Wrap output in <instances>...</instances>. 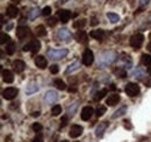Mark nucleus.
<instances>
[{
  "mask_svg": "<svg viewBox=\"0 0 151 142\" xmlns=\"http://www.w3.org/2000/svg\"><path fill=\"white\" fill-rule=\"evenodd\" d=\"M69 91H70V92H76V91H77V88H70Z\"/></svg>",
  "mask_w": 151,
  "mask_h": 142,
  "instance_id": "09e8293b",
  "label": "nucleus"
},
{
  "mask_svg": "<svg viewBox=\"0 0 151 142\" xmlns=\"http://www.w3.org/2000/svg\"><path fill=\"white\" fill-rule=\"evenodd\" d=\"M58 71H59V69H58V65H56V64H52V65L50 67V72H51V73L56 75V73H58Z\"/></svg>",
  "mask_w": 151,
  "mask_h": 142,
  "instance_id": "a19ab883",
  "label": "nucleus"
},
{
  "mask_svg": "<svg viewBox=\"0 0 151 142\" xmlns=\"http://www.w3.org/2000/svg\"><path fill=\"white\" fill-rule=\"evenodd\" d=\"M35 64L36 67L40 69H45L47 65H48V62H47V58H44L43 56H37L35 58Z\"/></svg>",
  "mask_w": 151,
  "mask_h": 142,
  "instance_id": "a211bd4d",
  "label": "nucleus"
},
{
  "mask_svg": "<svg viewBox=\"0 0 151 142\" xmlns=\"http://www.w3.org/2000/svg\"><path fill=\"white\" fill-rule=\"evenodd\" d=\"M126 112H127V106L120 107L117 111H115V112H114V114L112 115V119H117V118L122 117L123 114H126Z\"/></svg>",
  "mask_w": 151,
  "mask_h": 142,
  "instance_id": "4be33fe9",
  "label": "nucleus"
},
{
  "mask_svg": "<svg viewBox=\"0 0 151 142\" xmlns=\"http://www.w3.org/2000/svg\"><path fill=\"white\" fill-rule=\"evenodd\" d=\"M60 142H69V141H66V140H63V141H60Z\"/></svg>",
  "mask_w": 151,
  "mask_h": 142,
  "instance_id": "864d4df0",
  "label": "nucleus"
},
{
  "mask_svg": "<svg viewBox=\"0 0 151 142\" xmlns=\"http://www.w3.org/2000/svg\"><path fill=\"white\" fill-rule=\"evenodd\" d=\"M50 13H51V8L49 7V6H47V7H44L43 9H42V14L43 15H50Z\"/></svg>",
  "mask_w": 151,
  "mask_h": 142,
  "instance_id": "4c0bfd02",
  "label": "nucleus"
},
{
  "mask_svg": "<svg viewBox=\"0 0 151 142\" xmlns=\"http://www.w3.org/2000/svg\"><path fill=\"white\" fill-rule=\"evenodd\" d=\"M120 96L117 94V93H113V94H111V96H108V98L106 99V105H108V106H115V105H117V103L120 101Z\"/></svg>",
  "mask_w": 151,
  "mask_h": 142,
  "instance_id": "4468645a",
  "label": "nucleus"
},
{
  "mask_svg": "<svg viewBox=\"0 0 151 142\" xmlns=\"http://www.w3.org/2000/svg\"><path fill=\"white\" fill-rule=\"evenodd\" d=\"M117 58V54L115 51H106L102 53L99 56V61H98V67L104 68L107 65H111L112 63H114Z\"/></svg>",
  "mask_w": 151,
  "mask_h": 142,
  "instance_id": "f257e3e1",
  "label": "nucleus"
},
{
  "mask_svg": "<svg viewBox=\"0 0 151 142\" xmlns=\"http://www.w3.org/2000/svg\"><path fill=\"white\" fill-rule=\"evenodd\" d=\"M58 18L63 23H66L71 18V12L68 9H59L58 11Z\"/></svg>",
  "mask_w": 151,
  "mask_h": 142,
  "instance_id": "f8f14e48",
  "label": "nucleus"
},
{
  "mask_svg": "<svg viewBox=\"0 0 151 142\" xmlns=\"http://www.w3.org/2000/svg\"><path fill=\"white\" fill-rule=\"evenodd\" d=\"M107 18L109 19V21H111L112 23H116V22H119V20H120V17H119L117 14H115V13H112V12L107 13Z\"/></svg>",
  "mask_w": 151,
  "mask_h": 142,
  "instance_id": "7c9ffc66",
  "label": "nucleus"
},
{
  "mask_svg": "<svg viewBox=\"0 0 151 142\" xmlns=\"http://www.w3.org/2000/svg\"><path fill=\"white\" fill-rule=\"evenodd\" d=\"M75 142H79V141H75Z\"/></svg>",
  "mask_w": 151,
  "mask_h": 142,
  "instance_id": "5fc2aeb1",
  "label": "nucleus"
},
{
  "mask_svg": "<svg viewBox=\"0 0 151 142\" xmlns=\"http://www.w3.org/2000/svg\"><path fill=\"white\" fill-rule=\"evenodd\" d=\"M68 54H69V50L66 48H62V49H50V50H48L47 55L51 59H62Z\"/></svg>",
  "mask_w": 151,
  "mask_h": 142,
  "instance_id": "f03ea898",
  "label": "nucleus"
},
{
  "mask_svg": "<svg viewBox=\"0 0 151 142\" xmlns=\"http://www.w3.org/2000/svg\"><path fill=\"white\" fill-rule=\"evenodd\" d=\"M29 33H30V30H29L28 27H22V26H20V27L17 28V36H18L19 38H24V37H27V36L29 35Z\"/></svg>",
  "mask_w": 151,
  "mask_h": 142,
  "instance_id": "dca6fc26",
  "label": "nucleus"
},
{
  "mask_svg": "<svg viewBox=\"0 0 151 142\" xmlns=\"http://www.w3.org/2000/svg\"><path fill=\"white\" fill-rule=\"evenodd\" d=\"M1 76H2V80L7 84H11L14 82V76H13V72L9 70H2L1 72Z\"/></svg>",
  "mask_w": 151,
  "mask_h": 142,
  "instance_id": "ddd939ff",
  "label": "nucleus"
},
{
  "mask_svg": "<svg viewBox=\"0 0 151 142\" xmlns=\"http://www.w3.org/2000/svg\"><path fill=\"white\" fill-rule=\"evenodd\" d=\"M35 33H36V35L37 36H45L47 35V30H45V28H44L42 25H40V26H37V27L35 28Z\"/></svg>",
  "mask_w": 151,
  "mask_h": 142,
  "instance_id": "c756f323",
  "label": "nucleus"
},
{
  "mask_svg": "<svg viewBox=\"0 0 151 142\" xmlns=\"http://www.w3.org/2000/svg\"><path fill=\"white\" fill-rule=\"evenodd\" d=\"M18 92H19V90L15 89V88H7V89L4 90L2 97L5 99H7V100H12L18 96Z\"/></svg>",
  "mask_w": 151,
  "mask_h": 142,
  "instance_id": "0eeeda50",
  "label": "nucleus"
},
{
  "mask_svg": "<svg viewBox=\"0 0 151 142\" xmlns=\"http://www.w3.org/2000/svg\"><path fill=\"white\" fill-rule=\"evenodd\" d=\"M60 113H62V107L59 106V105H55V106H52V108H51V115L57 117V115H59Z\"/></svg>",
  "mask_w": 151,
  "mask_h": 142,
  "instance_id": "473e14b6",
  "label": "nucleus"
},
{
  "mask_svg": "<svg viewBox=\"0 0 151 142\" xmlns=\"http://www.w3.org/2000/svg\"><path fill=\"white\" fill-rule=\"evenodd\" d=\"M143 42H144V35L141 34V33H137V34H134L130 37V46H132L134 49H139L142 46H143Z\"/></svg>",
  "mask_w": 151,
  "mask_h": 142,
  "instance_id": "7ed1b4c3",
  "label": "nucleus"
},
{
  "mask_svg": "<svg viewBox=\"0 0 151 142\" xmlns=\"http://www.w3.org/2000/svg\"><path fill=\"white\" fill-rule=\"evenodd\" d=\"M98 23V20H96V18H92V26H95Z\"/></svg>",
  "mask_w": 151,
  "mask_h": 142,
  "instance_id": "de8ad7c7",
  "label": "nucleus"
},
{
  "mask_svg": "<svg viewBox=\"0 0 151 142\" xmlns=\"http://www.w3.org/2000/svg\"><path fill=\"white\" fill-rule=\"evenodd\" d=\"M83 64L84 65H86V67H90L92 63H93V61H94V55H93V51L92 50H90V49H86L84 54H83Z\"/></svg>",
  "mask_w": 151,
  "mask_h": 142,
  "instance_id": "423d86ee",
  "label": "nucleus"
},
{
  "mask_svg": "<svg viewBox=\"0 0 151 142\" xmlns=\"http://www.w3.org/2000/svg\"><path fill=\"white\" fill-rule=\"evenodd\" d=\"M148 72H149V75H150V76H151V67H150V68H149V69H148Z\"/></svg>",
  "mask_w": 151,
  "mask_h": 142,
  "instance_id": "603ef678",
  "label": "nucleus"
},
{
  "mask_svg": "<svg viewBox=\"0 0 151 142\" xmlns=\"http://www.w3.org/2000/svg\"><path fill=\"white\" fill-rule=\"evenodd\" d=\"M56 23H57V18L52 17V18L48 19V25H49L50 27H54V26H56Z\"/></svg>",
  "mask_w": 151,
  "mask_h": 142,
  "instance_id": "e433bc0d",
  "label": "nucleus"
},
{
  "mask_svg": "<svg viewBox=\"0 0 151 142\" xmlns=\"http://www.w3.org/2000/svg\"><path fill=\"white\" fill-rule=\"evenodd\" d=\"M57 38L60 40V41H65V42H68V41H70V40L72 38V34H71L70 30L63 28V29H59V30L57 32Z\"/></svg>",
  "mask_w": 151,
  "mask_h": 142,
  "instance_id": "6e6552de",
  "label": "nucleus"
},
{
  "mask_svg": "<svg viewBox=\"0 0 151 142\" xmlns=\"http://www.w3.org/2000/svg\"><path fill=\"white\" fill-rule=\"evenodd\" d=\"M42 12H40V8L38 7H35L34 9H32L30 12H29V15H28V18L30 19V20H34V19H36L41 14Z\"/></svg>",
  "mask_w": 151,
  "mask_h": 142,
  "instance_id": "a878e982",
  "label": "nucleus"
},
{
  "mask_svg": "<svg viewBox=\"0 0 151 142\" xmlns=\"http://www.w3.org/2000/svg\"><path fill=\"white\" fill-rule=\"evenodd\" d=\"M15 50H17V46H15V43L14 42H8V44L6 46V53L8 54V55H13V54L15 53Z\"/></svg>",
  "mask_w": 151,
  "mask_h": 142,
  "instance_id": "5701e85b",
  "label": "nucleus"
},
{
  "mask_svg": "<svg viewBox=\"0 0 151 142\" xmlns=\"http://www.w3.org/2000/svg\"><path fill=\"white\" fill-rule=\"evenodd\" d=\"M0 43L1 44H5L6 42H11V37H9V35H7V34H5V33H1L0 34Z\"/></svg>",
  "mask_w": 151,
  "mask_h": 142,
  "instance_id": "72a5a7b5",
  "label": "nucleus"
},
{
  "mask_svg": "<svg viewBox=\"0 0 151 142\" xmlns=\"http://www.w3.org/2000/svg\"><path fill=\"white\" fill-rule=\"evenodd\" d=\"M107 127H108V124H107L106 121L100 122L99 126L95 128V136H96V138H101V136L104 135V133H105V130H106Z\"/></svg>",
  "mask_w": 151,
  "mask_h": 142,
  "instance_id": "2eb2a0df",
  "label": "nucleus"
},
{
  "mask_svg": "<svg viewBox=\"0 0 151 142\" xmlns=\"http://www.w3.org/2000/svg\"><path fill=\"white\" fill-rule=\"evenodd\" d=\"M58 99V94H57L56 91H54V90H49L47 93H45V96H44V100H45V103L47 104H54V103H56V100Z\"/></svg>",
  "mask_w": 151,
  "mask_h": 142,
  "instance_id": "1a4fd4ad",
  "label": "nucleus"
},
{
  "mask_svg": "<svg viewBox=\"0 0 151 142\" xmlns=\"http://www.w3.org/2000/svg\"><path fill=\"white\" fill-rule=\"evenodd\" d=\"M105 113H106V107L105 106L98 107V109H96V115H98V117H101V115H104Z\"/></svg>",
  "mask_w": 151,
  "mask_h": 142,
  "instance_id": "c9c22d12",
  "label": "nucleus"
},
{
  "mask_svg": "<svg viewBox=\"0 0 151 142\" xmlns=\"http://www.w3.org/2000/svg\"><path fill=\"white\" fill-rule=\"evenodd\" d=\"M37 91H38V86L36 84H30V85L27 86L26 93L29 96V94H33V93H35V92H37Z\"/></svg>",
  "mask_w": 151,
  "mask_h": 142,
  "instance_id": "bb28decb",
  "label": "nucleus"
},
{
  "mask_svg": "<svg viewBox=\"0 0 151 142\" xmlns=\"http://www.w3.org/2000/svg\"><path fill=\"white\" fill-rule=\"evenodd\" d=\"M141 61H142V64L143 65H150L151 64V56L148 54H143L142 57H141Z\"/></svg>",
  "mask_w": 151,
  "mask_h": 142,
  "instance_id": "cd10ccee",
  "label": "nucleus"
},
{
  "mask_svg": "<svg viewBox=\"0 0 151 142\" xmlns=\"http://www.w3.org/2000/svg\"><path fill=\"white\" fill-rule=\"evenodd\" d=\"M40 49H41V43H40L38 40H33V41H30L28 44H26V46L22 47V50H23V51L30 50L33 54H36Z\"/></svg>",
  "mask_w": 151,
  "mask_h": 142,
  "instance_id": "20e7f679",
  "label": "nucleus"
},
{
  "mask_svg": "<svg viewBox=\"0 0 151 142\" xmlns=\"http://www.w3.org/2000/svg\"><path fill=\"white\" fill-rule=\"evenodd\" d=\"M78 104H79V101H76V103H73L71 106L68 108V112H66L68 117H72V115L75 114L76 111H77V108H78Z\"/></svg>",
  "mask_w": 151,
  "mask_h": 142,
  "instance_id": "393cba45",
  "label": "nucleus"
},
{
  "mask_svg": "<svg viewBox=\"0 0 151 142\" xmlns=\"http://www.w3.org/2000/svg\"><path fill=\"white\" fill-rule=\"evenodd\" d=\"M116 73H119L121 78H124V77L127 76V72H126V71L123 70V69H119V70L116 71Z\"/></svg>",
  "mask_w": 151,
  "mask_h": 142,
  "instance_id": "37998d69",
  "label": "nucleus"
},
{
  "mask_svg": "<svg viewBox=\"0 0 151 142\" xmlns=\"http://www.w3.org/2000/svg\"><path fill=\"white\" fill-rule=\"evenodd\" d=\"M80 68V62L79 61H76L73 64H71V65H69V68L66 69V73H71V72H75V71H77L78 69Z\"/></svg>",
  "mask_w": 151,
  "mask_h": 142,
  "instance_id": "b1692460",
  "label": "nucleus"
},
{
  "mask_svg": "<svg viewBox=\"0 0 151 142\" xmlns=\"http://www.w3.org/2000/svg\"><path fill=\"white\" fill-rule=\"evenodd\" d=\"M126 93H127V96H129V97H136L138 93H139V86H138V84H136V83H128L127 85H126Z\"/></svg>",
  "mask_w": 151,
  "mask_h": 142,
  "instance_id": "39448f33",
  "label": "nucleus"
},
{
  "mask_svg": "<svg viewBox=\"0 0 151 142\" xmlns=\"http://www.w3.org/2000/svg\"><path fill=\"white\" fill-rule=\"evenodd\" d=\"M90 35H91V37H93L98 41H101L105 37V32L102 29H95V30H92L90 33Z\"/></svg>",
  "mask_w": 151,
  "mask_h": 142,
  "instance_id": "aec40b11",
  "label": "nucleus"
},
{
  "mask_svg": "<svg viewBox=\"0 0 151 142\" xmlns=\"http://www.w3.org/2000/svg\"><path fill=\"white\" fill-rule=\"evenodd\" d=\"M148 50H149V51H151V42L148 44Z\"/></svg>",
  "mask_w": 151,
  "mask_h": 142,
  "instance_id": "8fccbe9b",
  "label": "nucleus"
},
{
  "mask_svg": "<svg viewBox=\"0 0 151 142\" xmlns=\"http://www.w3.org/2000/svg\"><path fill=\"white\" fill-rule=\"evenodd\" d=\"M76 40L79 42V43H86L87 42V34L84 32V30H78L77 34H76Z\"/></svg>",
  "mask_w": 151,
  "mask_h": 142,
  "instance_id": "6ab92c4d",
  "label": "nucleus"
},
{
  "mask_svg": "<svg viewBox=\"0 0 151 142\" xmlns=\"http://www.w3.org/2000/svg\"><path fill=\"white\" fill-rule=\"evenodd\" d=\"M124 126H126V128L132 129V125H130V121H129V120H124Z\"/></svg>",
  "mask_w": 151,
  "mask_h": 142,
  "instance_id": "c03bdc74",
  "label": "nucleus"
},
{
  "mask_svg": "<svg viewBox=\"0 0 151 142\" xmlns=\"http://www.w3.org/2000/svg\"><path fill=\"white\" fill-rule=\"evenodd\" d=\"M24 68H26V64H24V62H23V61H21V59H17V61H14V62H13V69H14L15 72L21 73L22 71L24 70Z\"/></svg>",
  "mask_w": 151,
  "mask_h": 142,
  "instance_id": "f3484780",
  "label": "nucleus"
},
{
  "mask_svg": "<svg viewBox=\"0 0 151 142\" xmlns=\"http://www.w3.org/2000/svg\"><path fill=\"white\" fill-rule=\"evenodd\" d=\"M83 130H84V128L80 126V125H73V126H71V128H70V133H69V135L71 136V138H78V136H80L81 134H83Z\"/></svg>",
  "mask_w": 151,
  "mask_h": 142,
  "instance_id": "9b49d317",
  "label": "nucleus"
},
{
  "mask_svg": "<svg viewBox=\"0 0 151 142\" xmlns=\"http://www.w3.org/2000/svg\"><path fill=\"white\" fill-rule=\"evenodd\" d=\"M33 129H34L35 132H37V133H40V132L42 130V125L38 124V122H35V124L33 125Z\"/></svg>",
  "mask_w": 151,
  "mask_h": 142,
  "instance_id": "ea45409f",
  "label": "nucleus"
},
{
  "mask_svg": "<svg viewBox=\"0 0 151 142\" xmlns=\"http://www.w3.org/2000/svg\"><path fill=\"white\" fill-rule=\"evenodd\" d=\"M93 114H94V109L91 106H86L83 108L80 117H81V119H83L84 121H87V120H90V119L92 118Z\"/></svg>",
  "mask_w": 151,
  "mask_h": 142,
  "instance_id": "9d476101",
  "label": "nucleus"
},
{
  "mask_svg": "<svg viewBox=\"0 0 151 142\" xmlns=\"http://www.w3.org/2000/svg\"><path fill=\"white\" fill-rule=\"evenodd\" d=\"M149 1H150V0H139V5H141V6H145V5L149 4Z\"/></svg>",
  "mask_w": 151,
  "mask_h": 142,
  "instance_id": "a18cd8bd",
  "label": "nucleus"
},
{
  "mask_svg": "<svg viewBox=\"0 0 151 142\" xmlns=\"http://www.w3.org/2000/svg\"><path fill=\"white\" fill-rule=\"evenodd\" d=\"M68 120H69V117H68V115L63 117V118L60 119V127H64L65 125L68 124Z\"/></svg>",
  "mask_w": 151,
  "mask_h": 142,
  "instance_id": "79ce46f5",
  "label": "nucleus"
},
{
  "mask_svg": "<svg viewBox=\"0 0 151 142\" xmlns=\"http://www.w3.org/2000/svg\"><path fill=\"white\" fill-rule=\"evenodd\" d=\"M18 13H19V9H18L14 5H9V6L7 7V15H8L9 18H15V17L18 15Z\"/></svg>",
  "mask_w": 151,
  "mask_h": 142,
  "instance_id": "412c9836",
  "label": "nucleus"
},
{
  "mask_svg": "<svg viewBox=\"0 0 151 142\" xmlns=\"http://www.w3.org/2000/svg\"><path fill=\"white\" fill-rule=\"evenodd\" d=\"M32 142H43V135L41 133H38L37 135L32 140Z\"/></svg>",
  "mask_w": 151,
  "mask_h": 142,
  "instance_id": "58836bf2",
  "label": "nucleus"
},
{
  "mask_svg": "<svg viewBox=\"0 0 151 142\" xmlns=\"http://www.w3.org/2000/svg\"><path fill=\"white\" fill-rule=\"evenodd\" d=\"M86 25V20L85 19H81V20H78L73 23V27L75 28H83L84 26Z\"/></svg>",
  "mask_w": 151,
  "mask_h": 142,
  "instance_id": "f704fd0d",
  "label": "nucleus"
},
{
  "mask_svg": "<svg viewBox=\"0 0 151 142\" xmlns=\"http://www.w3.org/2000/svg\"><path fill=\"white\" fill-rule=\"evenodd\" d=\"M32 115H33L34 118H37V117H40V112H33Z\"/></svg>",
  "mask_w": 151,
  "mask_h": 142,
  "instance_id": "49530a36",
  "label": "nucleus"
},
{
  "mask_svg": "<svg viewBox=\"0 0 151 142\" xmlns=\"http://www.w3.org/2000/svg\"><path fill=\"white\" fill-rule=\"evenodd\" d=\"M106 94H107V90H106V89L98 91V92L94 94V100H101V99H102V98H104Z\"/></svg>",
  "mask_w": 151,
  "mask_h": 142,
  "instance_id": "c85d7f7f",
  "label": "nucleus"
},
{
  "mask_svg": "<svg viewBox=\"0 0 151 142\" xmlns=\"http://www.w3.org/2000/svg\"><path fill=\"white\" fill-rule=\"evenodd\" d=\"M55 86H56L58 90H65L66 89V84L62 80V79H55Z\"/></svg>",
  "mask_w": 151,
  "mask_h": 142,
  "instance_id": "2f4dec72",
  "label": "nucleus"
},
{
  "mask_svg": "<svg viewBox=\"0 0 151 142\" xmlns=\"http://www.w3.org/2000/svg\"><path fill=\"white\" fill-rule=\"evenodd\" d=\"M12 1H13V2H15V4H19L21 0H12Z\"/></svg>",
  "mask_w": 151,
  "mask_h": 142,
  "instance_id": "3c124183",
  "label": "nucleus"
}]
</instances>
